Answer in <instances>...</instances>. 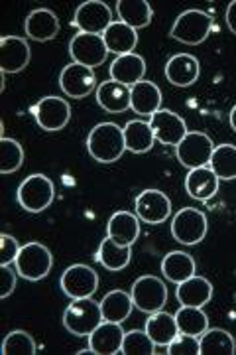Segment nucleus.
Wrapping results in <instances>:
<instances>
[{"instance_id":"obj_1","label":"nucleus","mask_w":236,"mask_h":355,"mask_svg":"<svg viewBox=\"0 0 236 355\" xmlns=\"http://www.w3.org/2000/svg\"><path fill=\"white\" fill-rule=\"evenodd\" d=\"M87 150L100 164L118 162L126 153L125 130L116 123H99L89 132Z\"/></svg>"},{"instance_id":"obj_2","label":"nucleus","mask_w":236,"mask_h":355,"mask_svg":"<svg viewBox=\"0 0 236 355\" xmlns=\"http://www.w3.org/2000/svg\"><path fill=\"white\" fill-rule=\"evenodd\" d=\"M105 322L100 302L93 296L75 298L63 312V328L77 338H89Z\"/></svg>"},{"instance_id":"obj_3","label":"nucleus","mask_w":236,"mask_h":355,"mask_svg":"<svg viewBox=\"0 0 236 355\" xmlns=\"http://www.w3.org/2000/svg\"><path fill=\"white\" fill-rule=\"evenodd\" d=\"M53 198H55V188L46 174H30L16 191V200L28 214L46 211L53 203Z\"/></svg>"},{"instance_id":"obj_4","label":"nucleus","mask_w":236,"mask_h":355,"mask_svg":"<svg viewBox=\"0 0 236 355\" xmlns=\"http://www.w3.org/2000/svg\"><path fill=\"white\" fill-rule=\"evenodd\" d=\"M212 30V16L205 10L191 8L175 18L170 36L185 46H199L209 38Z\"/></svg>"},{"instance_id":"obj_5","label":"nucleus","mask_w":236,"mask_h":355,"mask_svg":"<svg viewBox=\"0 0 236 355\" xmlns=\"http://www.w3.org/2000/svg\"><path fill=\"white\" fill-rule=\"evenodd\" d=\"M14 265H16L18 277L36 282V280L46 279L50 275L51 266H53V254L46 245L30 241L22 245Z\"/></svg>"},{"instance_id":"obj_6","label":"nucleus","mask_w":236,"mask_h":355,"mask_svg":"<svg viewBox=\"0 0 236 355\" xmlns=\"http://www.w3.org/2000/svg\"><path fill=\"white\" fill-rule=\"evenodd\" d=\"M130 296H132L134 308L144 314H154V312L163 310V306L167 302V286L160 277L144 275L134 280L130 288Z\"/></svg>"},{"instance_id":"obj_7","label":"nucleus","mask_w":236,"mask_h":355,"mask_svg":"<svg viewBox=\"0 0 236 355\" xmlns=\"http://www.w3.org/2000/svg\"><path fill=\"white\" fill-rule=\"evenodd\" d=\"M209 229V221L207 216L195 209V207H183L174 216L172 221V235L177 243L185 245V247H193L199 245Z\"/></svg>"},{"instance_id":"obj_8","label":"nucleus","mask_w":236,"mask_h":355,"mask_svg":"<svg viewBox=\"0 0 236 355\" xmlns=\"http://www.w3.org/2000/svg\"><path fill=\"white\" fill-rule=\"evenodd\" d=\"M215 153V144L209 135L199 132V130H189L185 139L175 146V156L179 164L185 166L189 170L209 166L211 156Z\"/></svg>"},{"instance_id":"obj_9","label":"nucleus","mask_w":236,"mask_h":355,"mask_svg":"<svg viewBox=\"0 0 236 355\" xmlns=\"http://www.w3.org/2000/svg\"><path fill=\"white\" fill-rule=\"evenodd\" d=\"M69 55L73 60V64L85 65V67H99L107 62L109 50L107 44L99 34H85V32H77L71 42H69Z\"/></svg>"},{"instance_id":"obj_10","label":"nucleus","mask_w":236,"mask_h":355,"mask_svg":"<svg viewBox=\"0 0 236 355\" xmlns=\"http://www.w3.org/2000/svg\"><path fill=\"white\" fill-rule=\"evenodd\" d=\"M60 286L65 296L71 300L87 298L99 291V275L89 265H71L63 270Z\"/></svg>"},{"instance_id":"obj_11","label":"nucleus","mask_w":236,"mask_h":355,"mask_svg":"<svg viewBox=\"0 0 236 355\" xmlns=\"http://www.w3.org/2000/svg\"><path fill=\"white\" fill-rule=\"evenodd\" d=\"M112 10L109 4L102 0H85L77 6L73 16V24L79 28V32L85 34H99L102 36L107 28L112 24Z\"/></svg>"},{"instance_id":"obj_12","label":"nucleus","mask_w":236,"mask_h":355,"mask_svg":"<svg viewBox=\"0 0 236 355\" xmlns=\"http://www.w3.org/2000/svg\"><path fill=\"white\" fill-rule=\"evenodd\" d=\"M32 113L36 116L37 127L46 132H57L67 127L69 119H71V107L63 97H44L36 103V107L32 109Z\"/></svg>"},{"instance_id":"obj_13","label":"nucleus","mask_w":236,"mask_h":355,"mask_svg":"<svg viewBox=\"0 0 236 355\" xmlns=\"http://www.w3.org/2000/svg\"><path fill=\"white\" fill-rule=\"evenodd\" d=\"M60 87L67 97L83 99L97 87V73H95V69L85 67V65H65L60 73Z\"/></svg>"},{"instance_id":"obj_14","label":"nucleus","mask_w":236,"mask_h":355,"mask_svg":"<svg viewBox=\"0 0 236 355\" xmlns=\"http://www.w3.org/2000/svg\"><path fill=\"white\" fill-rule=\"evenodd\" d=\"M134 209L140 221L148 225H160L172 216V200L160 190H144L136 196Z\"/></svg>"},{"instance_id":"obj_15","label":"nucleus","mask_w":236,"mask_h":355,"mask_svg":"<svg viewBox=\"0 0 236 355\" xmlns=\"http://www.w3.org/2000/svg\"><path fill=\"white\" fill-rule=\"evenodd\" d=\"M149 127L154 130L156 140L160 144H165V146H177L189 132L185 121L170 109H160L158 113L152 114Z\"/></svg>"},{"instance_id":"obj_16","label":"nucleus","mask_w":236,"mask_h":355,"mask_svg":"<svg viewBox=\"0 0 236 355\" xmlns=\"http://www.w3.org/2000/svg\"><path fill=\"white\" fill-rule=\"evenodd\" d=\"M32 60L30 44L20 36H2L0 38V71L2 73H20Z\"/></svg>"},{"instance_id":"obj_17","label":"nucleus","mask_w":236,"mask_h":355,"mask_svg":"<svg viewBox=\"0 0 236 355\" xmlns=\"http://www.w3.org/2000/svg\"><path fill=\"white\" fill-rule=\"evenodd\" d=\"M201 76L199 60L191 53H175L165 64V79L175 87H191Z\"/></svg>"},{"instance_id":"obj_18","label":"nucleus","mask_w":236,"mask_h":355,"mask_svg":"<svg viewBox=\"0 0 236 355\" xmlns=\"http://www.w3.org/2000/svg\"><path fill=\"white\" fill-rule=\"evenodd\" d=\"M60 18L50 8H36L26 16V36L34 42H50L60 34Z\"/></svg>"},{"instance_id":"obj_19","label":"nucleus","mask_w":236,"mask_h":355,"mask_svg":"<svg viewBox=\"0 0 236 355\" xmlns=\"http://www.w3.org/2000/svg\"><path fill=\"white\" fill-rule=\"evenodd\" d=\"M125 334L122 324L116 322H102L97 330L89 336V347L97 355H116L122 349L125 342Z\"/></svg>"},{"instance_id":"obj_20","label":"nucleus","mask_w":236,"mask_h":355,"mask_svg":"<svg viewBox=\"0 0 236 355\" xmlns=\"http://www.w3.org/2000/svg\"><path fill=\"white\" fill-rule=\"evenodd\" d=\"M107 237L122 247H132L140 237V217L125 209L112 214L107 223Z\"/></svg>"},{"instance_id":"obj_21","label":"nucleus","mask_w":236,"mask_h":355,"mask_svg":"<svg viewBox=\"0 0 236 355\" xmlns=\"http://www.w3.org/2000/svg\"><path fill=\"white\" fill-rule=\"evenodd\" d=\"M221 186V180L212 172L209 166L189 170L185 176V191L189 198L197 200V202H207L217 196Z\"/></svg>"},{"instance_id":"obj_22","label":"nucleus","mask_w":236,"mask_h":355,"mask_svg":"<svg viewBox=\"0 0 236 355\" xmlns=\"http://www.w3.org/2000/svg\"><path fill=\"white\" fill-rule=\"evenodd\" d=\"M112 81H118L122 85H136L140 83L144 76H146V62L142 55L138 53H126V55H118L109 67Z\"/></svg>"},{"instance_id":"obj_23","label":"nucleus","mask_w":236,"mask_h":355,"mask_svg":"<svg viewBox=\"0 0 236 355\" xmlns=\"http://www.w3.org/2000/svg\"><path fill=\"white\" fill-rule=\"evenodd\" d=\"M130 97H132L130 109L142 116H152L162 107V91L154 81H148V79H142L140 83L132 85Z\"/></svg>"},{"instance_id":"obj_24","label":"nucleus","mask_w":236,"mask_h":355,"mask_svg":"<svg viewBox=\"0 0 236 355\" xmlns=\"http://www.w3.org/2000/svg\"><path fill=\"white\" fill-rule=\"evenodd\" d=\"M97 103H99L100 109H105L107 113H125V111L130 109V103H132L130 87L109 79V81L100 83L97 87Z\"/></svg>"},{"instance_id":"obj_25","label":"nucleus","mask_w":236,"mask_h":355,"mask_svg":"<svg viewBox=\"0 0 236 355\" xmlns=\"http://www.w3.org/2000/svg\"><path fill=\"white\" fill-rule=\"evenodd\" d=\"M175 298H177V302L181 306H197V308H203L205 304H209L212 298L211 280L205 279V277H199V275H193L185 282L177 284Z\"/></svg>"},{"instance_id":"obj_26","label":"nucleus","mask_w":236,"mask_h":355,"mask_svg":"<svg viewBox=\"0 0 236 355\" xmlns=\"http://www.w3.org/2000/svg\"><path fill=\"white\" fill-rule=\"evenodd\" d=\"M102 40L107 44V50L118 58V55H126V53H134L138 46V32L134 28L126 26L125 22L114 20L107 28V32L102 34Z\"/></svg>"},{"instance_id":"obj_27","label":"nucleus","mask_w":236,"mask_h":355,"mask_svg":"<svg viewBox=\"0 0 236 355\" xmlns=\"http://www.w3.org/2000/svg\"><path fill=\"white\" fill-rule=\"evenodd\" d=\"M197 270V265L193 261V257L185 251H172L163 257L162 261V275L163 279L174 282V284H181L187 279H191Z\"/></svg>"},{"instance_id":"obj_28","label":"nucleus","mask_w":236,"mask_h":355,"mask_svg":"<svg viewBox=\"0 0 236 355\" xmlns=\"http://www.w3.org/2000/svg\"><path fill=\"white\" fill-rule=\"evenodd\" d=\"M144 330H146V334L152 338V342L156 343L158 347H167L175 340V336L179 334L174 314H167L163 310L149 314Z\"/></svg>"},{"instance_id":"obj_29","label":"nucleus","mask_w":236,"mask_h":355,"mask_svg":"<svg viewBox=\"0 0 236 355\" xmlns=\"http://www.w3.org/2000/svg\"><path fill=\"white\" fill-rule=\"evenodd\" d=\"M122 130H125V142L128 153L146 154L156 144L154 130H152L149 123H146V121L134 119V121L126 123V127Z\"/></svg>"},{"instance_id":"obj_30","label":"nucleus","mask_w":236,"mask_h":355,"mask_svg":"<svg viewBox=\"0 0 236 355\" xmlns=\"http://www.w3.org/2000/svg\"><path fill=\"white\" fill-rule=\"evenodd\" d=\"M116 12H118L120 22H125L126 26H130L134 30L149 26L152 18H154V10H152L148 0H118Z\"/></svg>"},{"instance_id":"obj_31","label":"nucleus","mask_w":236,"mask_h":355,"mask_svg":"<svg viewBox=\"0 0 236 355\" xmlns=\"http://www.w3.org/2000/svg\"><path fill=\"white\" fill-rule=\"evenodd\" d=\"M132 296L125 291H111L105 294V298L100 300V310H102V318L107 322H116L122 324L126 318L132 314Z\"/></svg>"},{"instance_id":"obj_32","label":"nucleus","mask_w":236,"mask_h":355,"mask_svg":"<svg viewBox=\"0 0 236 355\" xmlns=\"http://www.w3.org/2000/svg\"><path fill=\"white\" fill-rule=\"evenodd\" d=\"M201 355H235L236 342L233 334L221 328H209L203 336H199Z\"/></svg>"},{"instance_id":"obj_33","label":"nucleus","mask_w":236,"mask_h":355,"mask_svg":"<svg viewBox=\"0 0 236 355\" xmlns=\"http://www.w3.org/2000/svg\"><path fill=\"white\" fill-rule=\"evenodd\" d=\"M132 259V247H122L118 243H114L111 237H105L100 241L99 251H97V261L105 266L107 270H122L130 265Z\"/></svg>"},{"instance_id":"obj_34","label":"nucleus","mask_w":236,"mask_h":355,"mask_svg":"<svg viewBox=\"0 0 236 355\" xmlns=\"http://www.w3.org/2000/svg\"><path fill=\"white\" fill-rule=\"evenodd\" d=\"M175 322H177L179 334L195 336V338H199L209 330V318L205 314V310L197 306H181L175 312Z\"/></svg>"},{"instance_id":"obj_35","label":"nucleus","mask_w":236,"mask_h":355,"mask_svg":"<svg viewBox=\"0 0 236 355\" xmlns=\"http://www.w3.org/2000/svg\"><path fill=\"white\" fill-rule=\"evenodd\" d=\"M209 168L217 174L219 180H236V146L235 144H221L215 146Z\"/></svg>"},{"instance_id":"obj_36","label":"nucleus","mask_w":236,"mask_h":355,"mask_svg":"<svg viewBox=\"0 0 236 355\" xmlns=\"http://www.w3.org/2000/svg\"><path fill=\"white\" fill-rule=\"evenodd\" d=\"M22 164H24V150L20 142L2 137L0 139V172L12 174V172H18Z\"/></svg>"},{"instance_id":"obj_37","label":"nucleus","mask_w":236,"mask_h":355,"mask_svg":"<svg viewBox=\"0 0 236 355\" xmlns=\"http://www.w3.org/2000/svg\"><path fill=\"white\" fill-rule=\"evenodd\" d=\"M2 355H36V342L26 330H12L2 342Z\"/></svg>"},{"instance_id":"obj_38","label":"nucleus","mask_w":236,"mask_h":355,"mask_svg":"<svg viewBox=\"0 0 236 355\" xmlns=\"http://www.w3.org/2000/svg\"><path fill=\"white\" fill-rule=\"evenodd\" d=\"M156 343L152 342L146 330H130L125 334V342H122V355H154L156 352Z\"/></svg>"},{"instance_id":"obj_39","label":"nucleus","mask_w":236,"mask_h":355,"mask_svg":"<svg viewBox=\"0 0 236 355\" xmlns=\"http://www.w3.org/2000/svg\"><path fill=\"white\" fill-rule=\"evenodd\" d=\"M167 355H201L199 354V338L187 336V334H177L175 340L165 347Z\"/></svg>"},{"instance_id":"obj_40","label":"nucleus","mask_w":236,"mask_h":355,"mask_svg":"<svg viewBox=\"0 0 236 355\" xmlns=\"http://www.w3.org/2000/svg\"><path fill=\"white\" fill-rule=\"evenodd\" d=\"M22 245L12 235L2 233L0 235V265H12L16 263V257L20 253Z\"/></svg>"},{"instance_id":"obj_41","label":"nucleus","mask_w":236,"mask_h":355,"mask_svg":"<svg viewBox=\"0 0 236 355\" xmlns=\"http://www.w3.org/2000/svg\"><path fill=\"white\" fill-rule=\"evenodd\" d=\"M16 275L10 265H0V298H8L16 291Z\"/></svg>"},{"instance_id":"obj_42","label":"nucleus","mask_w":236,"mask_h":355,"mask_svg":"<svg viewBox=\"0 0 236 355\" xmlns=\"http://www.w3.org/2000/svg\"><path fill=\"white\" fill-rule=\"evenodd\" d=\"M224 18H226V26H228V30H230V32L236 36V0H233V2L226 6V14H224Z\"/></svg>"},{"instance_id":"obj_43","label":"nucleus","mask_w":236,"mask_h":355,"mask_svg":"<svg viewBox=\"0 0 236 355\" xmlns=\"http://www.w3.org/2000/svg\"><path fill=\"white\" fill-rule=\"evenodd\" d=\"M228 121H230V127L236 132V105L230 109V114H228Z\"/></svg>"},{"instance_id":"obj_44","label":"nucleus","mask_w":236,"mask_h":355,"mask_svg":"<svg viewBox=\"0 0 236 355\" xmlns=\"http://www.w3.org/2000/svg\"><path fill=\"white\" fill-rule=\"evenodd\" d=\"M77 355H97L93 349H83V352H77Z\"/></svg>"}]
</instances>
